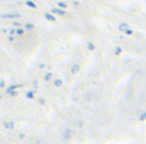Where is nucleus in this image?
Instances as JSON below:
<instances>
[{
	"label": "nucleus",
	"instance_id": "a211bd4d",
	"mask_svg": "<svg viewBox=\"0 0 146 144\" xmlns=\"http://www.w3.org/2000/svg\"><path fill=\"white\" fill-rule=\"evenodd\" d=\"M139 120H146V112H143V114L139 115Z\"/></svg>",
	"mask_w": 146,
	"mask_h": 144
},
{
	"label": "nucleus",
	"instance_id": "f257e3e1",
	"mask_svg": "<svg viewBox=\"0 0 146 144\" xmlns=\"http://www.w3.org/2000/svg\"><path fill=\"white\" fill-rule=\"evenodd\" d=\"M21 87H22V83H12V85H9V87L5 88V95H7V97H15V95H17L15 90L21 88Z\"/></svg>",
	"mask_w": 146,
	"mask_h": 144
},
{
	"label": "nucleus",
	"instance_id": "f3484780",
	"mask_svg": "<svg viewBox=\"0 0 146 144\" xmlns=\"http://www.w3.org/2000/svg\"><path fill=\"white\" fill-rule=\"evenodd\" d=\"M53 83H54V87H61V85H63V81H61V80H54Z\"/></svg>",
	"mask_w": 146,
	"mask_h": 144
},
{
	"label": "nucleus",
	"instance_id": "ddd939ff",
	"mask_svg": "<svg viewBox=\"0 0 146 144\" xmlns=\"http://www.w3.org/2000/svg\"><path fill=\"white\" fill-rule=\"evenodd\" d=\"M78 70H80V65H73L70 71H72V75H75V73H78Z\"/></svg>",
	"mask_w": 146,
	"mask_h": 144
},
{
	"label": "nucleus",
	"instance_id": "9b49d317",
	"mask_svg": "<svg viewBox=\"0 0 146 144\" xmlns=\"http://www.w3.org/2000/svg\"><path fill=\"white\" fill-rule=\"evenodd\" d=\"M87 49H88V51H94V49H95V44H94L92 41H87Z\"/></svg>",
	"mask_w": 146,
	"mask_h": 144
},
{
	"label": "nucleus",
	"instance_id": "dca6fc26",
	"mask_svg": "<svg viewBox=\"0 0 146 144\" xmlns=\"http://www.w3.org/2000/svg\"><path fill=\"white\" fill-rule=\"evenodd\" d=\"M121 53H122V49H121V48H115V49H114V54H115V56H119Z\"/></svg>",
	"mask_w": 146,
	"mask_h": 144
},
{
	"label": "nucleus",
	"instance_id": "7ed1b4c3",
	"mask_svg": "<svg viewBox=\"0 0 146 144\" xmlns=\"http://www.w3.org/2000/svg\"><path fill=\"white\" fill-rule=\"evenodd\" d=\"M2 19H9V20L21 19V14H19V12H9V14H2Z\"/></svg>",
	"mask_w": 146,
	"mask_h": 144
},
{
	"label": "nucleus",
	"instance_id": "2eb2a0df",
	"mask_svg": "<svg viewBox=\"0 0 146 144\" xmlns=\"http://www.w3.org/2000/svg\"><path fill=\"white\" fill-rule=\"evenodd\" d=\"M33 27H34V26H33V24H31V22H27V24H26V26H24V29H26V31H31V29H33Z\"/></svg>",
	"mask_w": 146,
	"mask_h": 144
},
{
	"label": "nucleus",
	"instance_id": "20e7f679",
	"mask_svg": "<svg viewBox=\"0 0 146 144\" xmlns=\"http://www.w3.org/2000/svg\"><path fill=\"white\" fill-rule=\"evenodd\" d=\"M51 12H53V14H56V15H68V14H66V10H63V9H58V7H54Z\"/></svg>",
	"mask_w": 146,
	"mask_h": 144
},
{
	"label": "nucleus",
	"instance_id": "f03ea898",
	"mask_svg": "<svg viewBox=\"0 0 146 144\" xmlns=\"http://www.w3.org/2000/svg\"><path fill=\"white\" fill-rule=\"evenodd\" d=\"M119 29H121V31H122L124 34H127V36H134V31H133V29H131V27H129V26H127L126 22L119 24Z\"/></svg>",
	"mask_w": 146,
	"mask_h": 144
},
{
	"label": "nucleus",
	"instance_id": "4468645a",
	"mask_svg": "<svg viewBox=\"0 0 146 144\" xmlns=\"http://www.w3.org/2000/svg\"><path fill=\"white\" fill-rule=\"evenodd\" d=\"M53 80V73H46L44 75V81H51Z\"/></svg>",
	"mask_w": 146,
	"mask_h": 144
},
{
	"label": "nucleus",
	"instance_id": "6ab92c4d",
	"mask_svg": "<svg viewBox=\"0 0 146 144\" xmlns=\"http://www.w3.org/2000/svg\"><path fill=\"white\" fill-rule=\"evenodd\" d=\"M3 87H5V81H3V80H0V88H3Z\"/></svg>",
	"mask_w": 146,
	"mask_h": 144
},
{
	"label": "nucleus",
	"instance_id": "6e6552de",
	"mask_svg": "<svg viewBox=\"0 0 146 144\" xmlns=\"http://www.w3.org/2000/svg\"><path fill=\"white\" fill-rule=\"evenodd\" d=\"M24 32H26V29H24V26H19V27L15 29V34H17V36H24Z\"/></svg>",
	"mask_w": 146,
	"mask_h": 144
},
{
	"label": "nucleus",
	"instance_id": "423d86ee",
	"mask_svg": "<svg viewBox=\"0 0 146 144\" xmlns=\"http://www.w3.org/2000/svg\"><path fill=\"white\" fill-rule=\"evenodd\" d=\"M72 136H73L72 129H65V131H63V139H65V141H66V139H70Z\"/></svg>",
	"mask_w": 146,
	"mask_h": 144
},
{
	"label": "nucleus",
	"instance_id": "0eeeda50",
	"mask_svg": "<svg viewBox=\"0 0 146 144\" xmlns=\"http://www.w3.org/2000/svg\"><path fill=\"white\" fill-rule=\"evenodd\" d=\"M3 129H9V131L14 129V122H12V120H5V122H3Z\"/></svg>",
	"mask_w": 146,
	"mask_h": 144
},
{
	"label": "nucleus",
	"instance_id": "39448f33",
	"mask_svg": "<svg viewBox=\"0 0 146 144\" xmlns=\"http://www.w3.org/2000/svg\"><path fill=\"white\" fill-rule=\"evenodd\" d=\"M44 19L49 20V22H56V17L53 15V12H46V14H44Z\"/></svg>",
	"mask_w": 146,
	"mask_h": 144
},
{
	"label": "nucleus",
	"instance_id": "9d476101",
	"mask_svg": "<svg viewBox=\"0 0 146 144\" xmlns=\"http://www.w3.org/2000/svg\"><path fill=\"white\" fill-rule=\"evenodd\" d=\"M26 5H27L29 9H33V10L36 9V2H34V0H26Z\"/></svg>",
	"mask_w": 146,
	"mask_h": 144
},
{
	"label": "nucleus",
	"instance_id": "f8f14e48",
	"mask_svg": "<svg viewBox=\"0 0 146 144\" xmlns=\"http://www.w3.org/2000/svg\"><path fill=\"white\" fill-rule=\"evenodd\" d=\"M56 7H58V9H63V10H65V9H66V3H65L63 0H58V5H56Z\"/></svg>",
	"mask_w": 146,
	"mask_h": 144
},
{
	"label": "nucleus",
	"instance_id": "1a4fd4ad",
	"mask_svg": "<svg viewBox=\"0 0 146 144\" xmlns=\"http://www.w3.org/2000/svg\"><path fill=\"white\" fill-rule=\"evenodd\" d=\"M26 97H27L29 100L34 98V97H36V90H27V92H26Z\"/></svg>",
	"mask_w": 146,
	"mask_h": 144
}]
</instances>
